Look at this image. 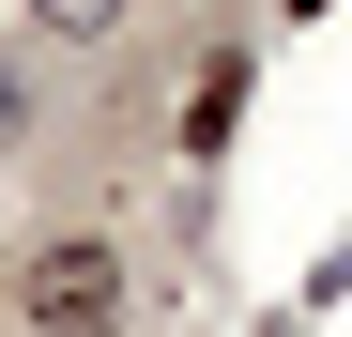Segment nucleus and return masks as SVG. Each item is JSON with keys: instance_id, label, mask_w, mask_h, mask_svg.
Masks as SVG:
<instances>
[{"instance_id": "f257e3e1", "label": "nucleus", "mask_w": 352, "mask_h": 337, "mask_svg": "<svg viewBox=\"0 0 352 337\" xmlns=\"http://www.w3.org/2000/svg\"><path fill=\"white\" fill-rule=\"evenodd\" d=\"M16 322L31 337H123V261H107L92 230H46L16 261Z\"/></svg>"}, {"instance_id": "f03ea898", "label": "nucleus", "mask_w": 352, "mask_h": 337, "mask_svg": "<svg viewBox=\"0 0 352 337\" xmlns=\"http://www.w3.org/2000/svg\"><path fill=\"white\" fill-rule=\"evenodd\" d=\"M123 16H138V0H31V31H46V46H107Z\"/></svg>"}, {"instance_id": "7ed1b4c3", "label": "nucleus", "mask_w": 352, "mask_h": 337, "mask_svg": "<svg viewBox=\"0 0 352 337\" xmlns=\"http://www.w3.org/2000/svg\"><path fill=\"white\" fill-rule=\"evenodd\" d=\"M230 107H245V62H214V77H199V92H184V138H199V153H214V138H230Z\"/></svg>"}, {"instance_id": "20e7f679", "label": "nucleus", "mask_w": 352, "mask_h": 337, "mask_svg": "<svg viewBox=\"0 0 352 337\" xmlns=\"http://www.w3.org/2000/svg\"><path fill=\"white\" fill-rule=\"evenodd\" d=\"M291 16H322V0H291Z\"/></svg>"}]
</instances>
